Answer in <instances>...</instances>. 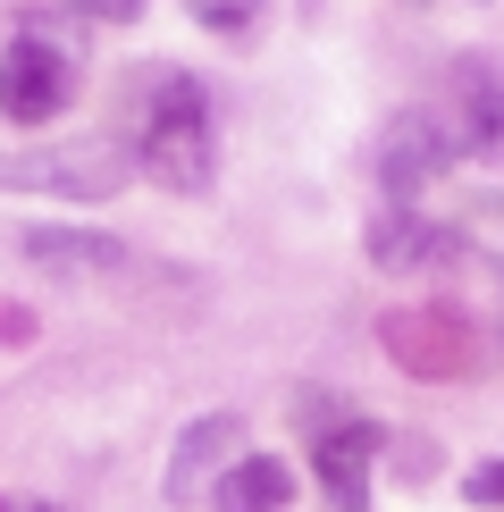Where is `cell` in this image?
Returning <instances> with one entry per match:
<instances>
[{
    "instance_id": "obj_1",
    "label": "cell",
    "mask_w": 504,
    "mask_h": 512,
    "mask_svg": "<svg viewBox=\"0 0 504 512\" xmlns=\"http://www.w3.org/2000/svg\"><path fill=\"white\" fill-rule=\"evenodd\" d=\"M126 118H135V168H152L168 194H210V177H219V135H210L202 76L135 68L126 76Z\"/></svg>"
},
{
    "instance_id": "obj_2",
    "label": "cell",
    "mask_w": 504,
    "mask_h": 512,
    "mask_svg": "<svg viewBox=\"0 0 504 512\" xmlns=\"http://www.w3.org/2000/svg\"><path fill=\"white\" fill-rule=\"evenodd\" d=\"M135 177V152L110 135L84 143H34V152H0V194H59V202H110Z\"/></svg>"
},
{
    "instance_id": "obj_3",
    "label": "cell",
    "mask_w": 504,
    "mask_h": 512,
    "mask_svg": "<svg viewBox=\"0 0 504 512\" xmlns=\"http://www.w3.org/2000/svg\"><path fill=\"white\" fill-rule=\"evenodd\" d=\"M68 93H76V59L59 51V42L42 34V26H26V34L9 42V51H0V118L42 126Z\"/></svg>"
},
{
    "instance_id": "obj_4",
    "label": "cell",
    "mask_w": 504,
    "mask_h": 512,
    "mask_svg": "<svg viewBox=\"0 0 504 512\" xmlns=\"http://www.w3.org/2000/svg\"><path fill=\"white\" fill-rule=\"evenodd\" d=\"M454 160L462 152H454V135H446V118H437V110H404L387 135H378V185H387L395 202H412L420 185L446 177Z\"/></svg>"
},
{
    "instance_id": "obj_5",
    "label": "cell",
    "mask_w": 504,
    "mask_h": 512,
    "mask_svg": "<svg viewBox=\"0 0 504 512\" xmlns=\"http://www.w3.org/2000/svg\"><path fill=\"white\" fill-rule=\"evenodd\" d=\"M378 454H387V429L362 420V412L328 420V429L311 437V471H320V487H328L336 512H362V504H370V462H378Z\"/></svg>"
},
{
    "instance_id": "obj_6",
    "label": "cell",
    "mask_w": 504,
    "mask_h": 512,
    "mask_svg": "<svg viewBox=\"0 0 504 512\" xmlns=\"http://www.w3.org/2000/svg\"><path fill=\"white\" fill-rule=\"evenodd\" d=\"M236 437H244V420H236V412H202V420H185L177 454H168L160 496H168V504H202L210 487L227 479V462H236Z\"/></svg>"
},
{
    "instance_id": "obj_7",
    "label": "cell",
    "mask_w": 504,
    "mask_h": 512,
    "mask_svg": "<svg viewBox=\"0 0 504 512\" xmlns=\"http://www.w3.org/2000/svg\"><path fill=\"white\" fill-rule=\"evenodd\" d=\"M446 93H454V110H437V118H446L454 152H496L504 143V76L488 59H454Z\"/></svg>"
},
{
    "instance_id": "obj_8",
    "label": "cell",
    "mask_w": 504,
    "mask_h": 512,
    "mask_svg": "<svg viewBox=\"0 0 504 512\" xmlns=\"http://www.w3.org/2000/svg\"><path fill=\"white\" fill-rule=\"evenodd\" d=\"M454 227H437V219H420L412 202H395V210H378L370 219V261L378 269H395V277H412V269H437V261H454Z\"/></svg>"
},
{
    "instance_id": "obj_9",
    "label": "cell",
    "mask_w": 504,
    "mask_h": 512,
    "mask_svg": "<svg viewBox=\"0 0 504 512\" xmlns=\"http://www.w3.org/2000/svg\"><path fill=\"white\" fill-rule=\"evenodd\" d=\"M17 252L34 269H59V277H93V269H135V252L101 227H17Z\"/></svg>"
},
{
    "instance_id": "obj_10",
    "label": "cell",
    "mask_w": 504,
    "mask_h": 512,
    "mask_svg": "<svg viewBox=\"0 0 504 512\" xmlns=\"http://www.w3.org/2000/svg\"><path fill=\"white\" fill-rule=\"evenodd\" d=\"M210 504H219V512H286L294 504V471L278 454H236L227 479L210 487Z\"/></svg>"
},
{
    "instance_id": "obj_11",
    "label": "cell",
    "mask_w": 504,
    "mask_h": 512,
    "mask_svg": "<svg viewBox=\"0 0 504 512\" xmlns=\"http://www.w3.org/2000/svg\"><path fill=\"white\" fill-rule=\"evenodd\" d=\"M387 353L420 361V378H462V336L446 311H420V319H387Z\"/></svg>"
},
{
    "instance_id": "obj_12",
    "label": "cell",
    "mask_w": 504,
    "mask_h": 512,
    "mask_svg": "<svg viewBox=\"0 0 504 512\" xmlns=\"http://www.w3.org/2000/svg\"><path fill=\"white\" fill-rule=\"evenodd\" d=\"M261 9H269V0H185V17L210 26V34H252V26H261Z\"/></svg>"
},
{
    "instance_id": "obj_13",
    "label": "cell",
    "mask_w": 504,
    "mask_h": 512,
    "mask_svg": "<svg viewBox=\"0 0 504 512\" xmlns=\"http://www.w3.org/2000/svg\"><path fill=\"white\" fill-rule=\"evenodd\" d=\"M462 504L504 512V462H471V471H462Z\"/></svg>"
},
{
    "instance_id": "obj_14",
    "label": "cell",
    "mask_w": 504,
    "mask_h": 512,
    "mask_svg": "<svg viewBox=\"0 0 504 512\" xmlns=\"http://www.w3.org/2000/svg\"><path fill=\"white\" fill-rule=\"evenodd\" d=\"M76 17H93V26H135L143 17V0H68Z\"/></svg>"
},
{
    "instance_id": "obj_15",
    "label": "cell",
    "mask_w": 504,
    "mask_h": 512,
    "mask_svg": "<svg viewBox=\"0 0 504 512\" xmlns=\"http://www.w3.org/2000/svg\"><path fill=\"white\" fill-rule=\"evenodd\" d=\"M34 336V311H0V345H26Z\"/></svg>"
},
{
    "instance_id": "obj_16",
    "label": "cell",
    "mask_w": 504,
    "mask_h": 512,
    "mask_svg": "<svg viewBox=\"0 0 504 512\" xmlns=\"http://www.w3.org/2000/svg\"><path fill=\"white\" fill-rule=\"evenodd\" d=\"M0 512H59V504H42V496H26V504H0Z\"/></svg>"
},
{
    "instance_id": "obj_17",
    "label": "cell",
    "mask_w": 504,
    "mask_h": 512,
    "mask_svg": "<svg viewBox=\"0 0 504 512\" xmlns=\"http://www.w3.org/2000/svg\"><path fill=\"white\" fill-rule=\"evenodd\" d=\"M303 9H320V0H303Z\"/></svg>"
}]
</instances>
